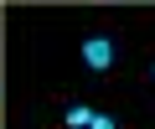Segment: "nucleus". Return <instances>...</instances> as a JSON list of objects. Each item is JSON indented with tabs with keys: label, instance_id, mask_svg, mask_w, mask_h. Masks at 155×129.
Returning a JSON list of instances; mask_svg holds the SVG:
<instances>
[{
	"label": "nucleus",
	"instance_id": "nucleus-1",
	"mask_svg": "<svg viewBox=\"0 0 155 129\" xmlns=\"http://www.w3.org/2000/svg\"><path fill=\"white\" fill-rule=\"evenodd\" d=\"M78 62H83L93 78H109L119 67V41L109 31H83V36H78Z\"/></svg>",
	"mask_w": 155,
	"mask_h": 129
},
{
	"label": "nucleus",
	"instance_id": "nucleus-2",
	"mask_svg": "<svg viewBox=\"0 0 155 129\" xmlns=\"http://www.w3.org/2000/svg\"><path fill=\"white\" fill-rule=\"evenodd\" d=\"M93 114H98V108H88V103H67V108H62V124H67V129H93Z\"/></svg>",
	"mask_w": 155,
	"mask_h": 129
},
{
	"label": "nucleus",
	"instance_id": "nucleus-3",
	"mask_svg": "<svg viewBox=\"0 0 155 129\" xmlns=\"http://www.w3.org/2000/svg\"><path fill=\"white\" fill-rule=\"evenodd\" d=\"M93 129H119V119H114V114H104V108H98V114H93Z\"/></svg>",
	"mask_w": 155,
	"mask_h": 129
},
{
	"label": "nucleus",
	"instance_id": "nucleus-4",
	"mask_svg": "<svg viewBox=\"0 0 155 129\" xmlns=\"http://www.w3.org/2000/svg\"><path fill=\"white\" fill-rule=\"evenodd\" d=\"M150 88H155V62H150Z\"/></svg>",
	"mask_w": 155,
	"mask_h": 129
}]
</instances>
